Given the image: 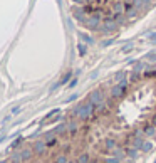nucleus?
Segmentation results:
<instances>
[{
  "label": "nucleus",
  "mask_w": 156,
  "mask_h": 163,
  "mask_svg": "<svg viewBox=\"0 0 156 163\" xmlns=\"http://www.w3.org/2000/svg\"><path fill=\"white\" fill-rule=\"evenodd\" d=\"M76 163H91V156H89L87 153H82L79 158H77Z\"/></svg>",
  "instance_id": "7"
},
{
  "label": "nucleus",
  "mask_w": 156,
  "mask_h": 163,
  "mask_svg": "<svg viewBox=\"0 0 156 163\" xmlns=\"http://www.w3.org/2000/svg\"><path fill=\"white\" fill-rule=\"evenodd\" d=\"M55 114H59V108H55V109H51V111L46 114V118L44 120H47V121H51V118H54Z\"/></svg>",
  "instance_id": "10"
},
{
  "label": "nucleus",
  "mask_w": 156,
  "mask_h": 163,
  "mask_svg": "<svg viewBox=\"0 0 156 163\" xmlns=\"http://www.w3.org/2000/svg\"><path fill=\"white\" fill-rule=\"evenodd\" d=\"M89 101L93 104H96V106H99V104H102V93L99 89L94 91V93H91V96H89Z\"/></svg>",
  "instance_id": "3"
},
{
  "label": "nucleus",
  "mask_w": 156,
  "mask_h": 163,
  "mask_svg": "<svg viewBox=\"0 0 156 163\" xmlns=\"http://www.w3.org/2000/svg\"><path fill=\"white\" fill-rule=\"evenodd\" d=\"M153 126H156V118H155V121H153Z\"/></svg>",
  "instance_id": "25"
},
{
  "label": "nucleus",
  "mask_w": 156,
  "mask_h": 163,
  "mask_svg": "<svg viewBox=\"0 0 156 163\" xmlns=\"http://www.w3.org/2000/svg\"><path fill=\"white\" fill-rule=\"evenodd\" d=\"M30 156H32V150H24V151L20 153V158H22V160H29Z\"/></svg>",
  "instance_id": "12"
},
{
  "label": "nucleus",
  "mask_w": 156,
  "mask_h": 163,
  "mask_svg": "<svg viewBox=\"0 0 156 163\" xmlns=\"http://www.w3.org/2000/svg\"><path fill=\"white\" fill-rule=\"evenodd\" d=\"M20 155H19V156H13V158H12V163H20Z\"/></svg>",
  "instance_id": "21"
},
{
  "label": "nucleus",
  "mask_w": 156,
  "mask_h": 163,
  "mask_svg": "<svg viewBox=\"0 0 156 163\" xmlns=\"http://www.w3.org/2000/svg\"><path fill=\"white\" fill-rule=\"evenodd\" d=\"M106 163H119V160L116 158V156H113V158H107V160H106Z\"/></svg>",
  "instance_id": "20"
},
{
  "label": "nucleus",
  "mask_w": 156,
  "mask_h": 163,
  "mask_svg": "<svg viewBox=\"0 0 156 163\" xmlns=\"http://www.w3.org/2000/svg\"><path fill=\"white\" fill-rule=\"evenodd\" d=\"M144 77H156V71H146Z\"/></svg>",
  "instance_id": "17"
},
{
  "label": "nucleus",
  "mask_w": 156,
  "mask_h": 163,
  "mask_svg": "<svg viewBox=\"0 0 156 163\" xmlns=\"http://www.w3.org/2000/svg\"><path fill=\"white\" fill-rule=\"evenodd\" d=\"M94 113H96V104H93L91 101H87V103H82V104H81L79 116H77V118H79L81 121H84V123H86V121H87L89 118L94 114Z\"/></svg>",
  "instance_id": "1"
},
{
  "label": "nucleus",
  "mask_w": 156,
  "mask_h": 163,
  "mask_svg": "<svg viewBox=\"0 0 156 163\" xmlns=\"http://www.w3.org/2000/svg\"><path fill=\"white\" fill-rule=\"evenodd\" d=\"M151 39H153V40L156 42V34H153V35H151Z\"/></svg>",
  "instance_id": "24"
},
{
  "label": "nucleus",
  "mask_w": 156,
  "mask_h": 163,
  "mask_svg": "<svg viewBox=\"0 0 156 163\" xmlns=\"http://www.w3.org/2000/svg\"><path fill=\"white\" fill-rule=\"evenodd\" d=\"M126 91H128V82H126V81H121L119 84H116V86L113 87V91H111V96H113V99L122 98Z\"/></svg>",
  "instance_id": "2"
},
{
  "label": "nucleus",
  "mask_w": 156,
  "mask_h": 163,
  "mask_svg": "<svg viewBox=\"0 0 156 163\" xmlns=\"http://www.w3.org/2000/svg\"><path fill=\"white\" fill-rule=\"evenodd\" d=\"M77 49H79V54H81V56H84V54H86V51H87L84 44H79V46H77Z\"/></svg>",
  "instance_id": "16"
},
{
  "label": "nucleus",
  "mask_w": 156,
  "mask_h": 163,
  "mask_svg": "<svg viewBox=\"0 0 156 163\" xmlns=\"http://www.w3.org/2000/svg\"><path fill=\"white\" fill-rule=\"evenodd\" d=\"M69 77H71V74H66V76H64V79H62V81L59 82V86H62V84H66V82L69 81Z\"/></svg>",
  "instance_id": "18"
},
{
  "label": "nucleus",
  "mask_w": 156,
  "mask_h": 163,
  "mask_svg": "<svg viewBox=\"0 0 156 163\" xmlns=\"http://www.w3.org/2000/svg\"><path fill=\"white\" fill-rule=\"evenodd\" d=\"M12 113H13V114H17V113H20V106H15V108L12 109Z\"/></svg>",
  "instance_id": "22"
},
{
  "label": "nucleus",
  "mask_w": 156,
  "mask_h": 163,
  "mask_svg": "<svg viewBox=\"0 0 156 163\" xmlns=\"http://www.w3.org/2000/svg\"><path fill=\"white\" fill-rule=\"evenodd\" d=\"M155 131H156V128H155L153 125H148V126H144V129H143V133H144V135H148V136H151V135L155 133Z\"/></svg>",
  "instance_id": "8"
},
{
  "label": "nucleus",
  "mask_w": 156,
  "mask_h": 163,
  "mask_svg": "<svg viewBox=\"0 0 156 163\" xmlns=\"http://www.w3.org/2000/svg\"><path fill=\"white\" fill-rule=\"evenodd\" d=\"M0 163H7V162H0Z\"/></svg>",
  "instance_id": "26"
},
{
  "label": "nucleus",
  "mask_w": 156,
  "mask_h": 163,
  "mask_svg": "<svg viewBox=\"0 0 156 163\" xmlns=\"http://www.w3.org/2000/svg\"><path fill=\"white\" fill-rule=\"evenodd\" d=\"M46 148H47V146H46V141H35V143H34V151H35L37 155H42L44 151H46Z\"/></svg>",
  "instance_id": "4"
},
{
  "label": "nucleus",
  "mask_w": 156,
  "mask_h": 163,
  "mask_svg": "<svg viewBox=\"0 0 156 163\" xmlns=\"http://www.w3.org/2000/svg\"><path fill=\"white\" fill-rule=\"evenodd\" d=\"M69 150H71V145H64V153H67Z\"/></svg>",
  "instance_id": "23"
},
{
  "label": "nucleus",
  "mask_w": 156,
  "mask_h": 163,
  "mask_svg": "<svg viewBox=\"0 0 156 163\" xmlns=\"http://www.w3.org/2000/svg\"><path fill=\"white\" fill-rule=\"evenodd\" d=\"M124 77H126V73H124V71H119V73H116L114 79H116V81H122Z\"/></svg>",
  "instance_id": "14"
},
{
  "label": "nucleus",
  "mask_w": 156,
  "mask_h": 163,
  "mask_svg": "<svg viewBox=\"0 0 156 163\" xmlns=\"http://www.w3.org/2000/svg\"><path fill=\"white\" fill-rule=\"evenodd\" d=\"M106 148L107 150H114V148H118V143H116V140H113V138H106Z\"/></svg>",
  "instance_id": "6"
},
{
  "label": "nucleus",
  "mask_w": 156,
  "mask_h": 163,
  "mask_svg": "<svg viewBox=\"0 0 156 163\" xmlns=\"http://www.w3.org/2000/svg\"><path fill=\"white\" fill-rule=\"evenodd\" d=\"M69 163H72V162H69Z\"/></svg>",
  "instance_id": "28"
},
{
  "label": "nucleus",
  "mask_w": 156,
  "mask_h": 163,
  "mask_svg": "<svg viewBox=\"0 0 156 163\" xmlns=\"http://www.w3.org/2000/svg\"><path fill=\"white\" fill-rule=\"evenodd\" d=\"M136 150H138V148H126L124 151H126L128 156H134V155H136Z\"/></svg>",
  "instance_id": "15"
},
{
  "label": "nucleus",
  "mask_w": 156,
  "mask_h": 163,
  "mask_svg": "<svg viewBox=\"0 0 156 163\" xmlns=\"http://www.w3.org/2000/svg\"><path fill=\"white\" fill-rule=\"evenodd\" d=\"M77 131H79V128H77V125H76V123H72V121H71V123H69V125H67V135H69V136H76V135H77Z\"/></svg>",
  "instance_id": "5"
},
{
  "label": "nucleus",
  "mask_w": 156,
  "mask_h": 163,
  "mask_svg": "<svg viewBox=\"0 0 156 163\" xmlns=\"http://www.w3.org/2000/svg\"><path fill=\"white\" fill-rule=\"evenodd\" d=\"M138 77H139V73H136V71H134V73L131 74V81H133V82L138 81Z\"/></svg>",
  "instance_id": "19"
},
{
  "label": "nucleus",
  "mask_w": 156,
  "mask_h": 163,
  "mask_svg": "<svg viewBox=\"0 0 156 163\" xmlns=\"http://www.w3.org/2000/svg\"><path fill=\"white\" fill-rule=\"evenodd\" d=\"M153 146H155V143H153V141H144L143 146H141V151H144V153H146V151L151 150Z\"/></svg>",
  "instance_id": "9"
},
{
  "label": "nucleus",
  "mask_w": 156,
  "mask_h": 163,
  "mask_svg": "<svg viewBox=\"0 0 156 163\" xmlns=\"http://www.w3.org/2000/svg\"><path fill=\"white\" fill-rule=\"evenodd\" d=\"M52 163H69V162H67V156H66V155H60V156H57Z\"/></svg>",
  "instance_id": "13"
},
{
  "label": "nucleus",
  "mask_w": 156,
  "mask_h": 163,
  "mask_svg": "<svg viewBox=\"0 0 156 163\" xmlns=\"http://www.w3.org/2000/svg\"><path fill=\"white\" fill-rule=\"evenodd\" d=\"M59 145V138H52V140H49V141H46V146L47 148H54V146Z\"/></svg>",
  "instance_id": "11"
},
{
  "label": "nucleus",
  "mask_w": 156,
  "mask_h": 163,
  "mask_svg": "<svg viewBox=\"0 0 156 163\" xmlns=\"http://www.w3.org/2000/svg\"><path fill=\"white\" fill-rule=\"evenodd\" d=\"M0 156H2V153H0Z\"/></svg>",
  "instance_id": "27"
}]
</instances>
